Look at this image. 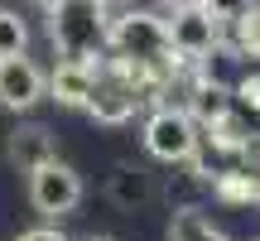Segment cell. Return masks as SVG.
<instances>
[{
	"label": "cell",
	"mask_w": 260,
	"mask_h": 241,
	"mask_svg": "<svg viewBox=\"0 0 260 241\" xmlns=\"http://www.w3.org/2000/svg\"><path fill=\"white\" fill-rule=\"evenodd\" d=\"M140 106H145V97H140L121 73L102 68V77H96V92H92V102H87V116H92L96 126H125V120L135 116Z\"/></svg>",
	"instance_id": "obj_6"
},
{
	"label": "cell",
	"mask_w": 260,
	"mask_h": 241,
	"mask_svg": "<svg viewBox=\"0 0 260 241\" xmlns=\"http://www.w3.org/2000/svg\"><path fill=\"white\" fill-rule=\"evenodd\" d=\"M203 10L217 19V24H236V19H246L255 10V0H203Z\"/></svg>",
	"instance_id": "obj_15"
},
{
	"label": "cell",
	"mask_w": 260,
	"mask_h": 241,
	"mask_svg": "<svg viewBox=\"0 0 260 241\" xmlns=\"http://www.w3.org/2000/svg\"><path fill=\"white\" fill-rule=\"evenodd\" d=\"M58 159V140L48 126H39V120H24V126H15L5 135V164L19 169V174H39L44 164H53Z\"/></svg>",
	"instance_id": "obj_5"
},
{
	"label": "cell",
	"mask_w": 260,
	"mask_h": 241,
	"mask_svg": "<svg viewBox=\"0 0 260 241\" xmlns=\"http://www.w3.org/2000/svg\"><path fill=\"white\" fill-rule=\"evenodd\" d=\"M232 29H236V53L241 58H260V5L246 19H236Z\"/></svg>",
	"instance_id": "obj_14"
},
{
	"label": "cell",
	"mask_w": 260,
	"mask_h": 241,
	"mask_svg": "<svg viewBox=\"0 0 260 241\" xmlns=\"http://www.w3.org/2000/svg\"><path fill=\"white\" fill-rule=\"evenodd\" d=\"M169 39H174V53L183 58V63H203V58H212L217 48H222V24H217L203 5L198 10H178V15L169 19Z\"/></svg>",
	"instance_id": "obj_4"
},
{
	"label": "cell",
	"mask_w": 260,
	"mask_h": 241,
	"mask_svg": "<svg viewBox=\"0 0 260 241\" xmlns=\"http://www.w3.org/2000/svg\"><path fill=\"white\" fill-rule=\"evenodd\" d=\"M34 5H44V10H53V5H58V0H34Z\"/></svg>",
	"instance_id": "obj_19"
},
{
	"label": "cell",
	"mask_w": 260,
	"mask_h": 241,
	"mask_svg": "<svg viewBox=\"0 0 260 241\" xmlns=\"http://www.w3.org/2000/svg\"><path fill=\"white\" fill-rule=\"evenodd\" d=\"M96 77H102V63H68V58H58V68L48 73V97L58 106H68V111H87V102L96 92Z\"/></svg>",
	"instance_id": "obj_8"
},
{
	"label": "cell",
	"mask_w": 260,
	"mask_h": 241,
	"mask_svg": "<svg viewBox=\"0 0 260 241\" xmlns=\"http://www.w3.org/2000/svg\"><path fill=\"white\" fill-rule=\"evenodd\" d=\"M15 241H68L58 227H29V232H19Z\"/></svg>",
	"instance_id": "obj_16"
},
{
	"label": "cell",
	"mask_w": 260,
	"mask_h": 241,
	"mask_svg": "<svg viewBox=\"0 0 260 241\" xmlns=\"http://www.w3.org/2000/svg\"><path fill=\"white\" fill-rule=\"evenodd\" d=\"M159 5H164L169 15H178V10H198V5H203V0H159Z\"/></svg>",
	"instance_id": "obj_18"
},
{
	"label": "cell",
	"mask_w": 260,
	"mask_h": 241,
	"mask_svg": "<svg viewBox=\"0 0 260 241\" xmlns=\"http://www.w3.org/2000/svg\"><path fill=\"white\" fill-rule=\"evenodd\" d=\"M29 203H34V213L44 217V222L68 217L82 203V174H77L73 164H63V159L44 164L39 174H29Z\"/></svg>",
	"instance_id": "obj_3"
},
{
	"label": "cell",
	"mask_w": 260,
	"mask_h": 241,
	"mask_svg": "<svg viewBox=\"0 0 260 241\" xmlns=\"http://www.w3.org/2000/svg\"><path fill=\"white\" fill-rule=\"evenodd\" d=\"M169 241H232L203 207H178L169 217Z\"/></svg>",
	"instance_id": "obj_12"
},
{
	"label": "cell",
	"mask_w": 260,
	"mask_h": 241,
	"mask_svg": "<svg viewBox=\"0 0 260 241\" xmlns=\"http://www.w3.org/2000/svg\"><path fill=\"white\" fill-rule=\"evenodd\" d=\"M106 198H111L121 213H140V207H149L159 198V184L149 169L140 164H116L111 174H106Z\"/></svg>",
	"instance_id": "obj_9"
},
{
	"label": "cell",
	"mask_w": 260,
	"mask_h": 241,
	"mask_svg": "<svg viewBox=\"0 0 260 241\" xmlns=\"http://www.w3.org/2000/svg\"><path fill=\"white\" fill-rule=\"evenodd\" d=\"M236 97H246L251 106H260V77H241V82H236Z\"/></svg>",
	"instance_id": "obj_17"
},
{
	"label": "cell",
	"mask_w": 260,
	"mask_h": 241,
	"mask_svg": "<svg viewBox=\"0 0 260 241\" xmlns=\"http://www.w3.org/2000/svg\"><path fill=\"white\" fill-rule=\"evenodd\" d=\"M48 39L68 63H96L111 48V15L102 0H58L48 10Z\"/></svg>",
	"instance_id": "obj_1"
},
{
	"label": "cell",
	"mask_w": 260,
	"mask_h": 241,
	"mask_svg": "<svg viewBox=\"0 0 260 241\" xmlns=\"http://www.w3.org/2000/svg\"><path fill=\"white\" fill-rule=\"evenodd\" d=\"M232 106H236V92L222 87V82L198 77V82L188 87V116H193L203 130H217L222 120H232Z\"/></svg>",
	"instance_id": "obj_10"
},
{
	"label": "cell",
	"mask_w": 260,
	"mask_h": 241,
	"mask_svg": "<svg viewBox=\"0 0 260 241\" xmlns=\"http://www.w3.org/2000/svg\"><path fill=\"white\" fill-rule=\"evenodd\" d=\"M44 97H48V77H44V68H39L29 53L0 63V106L29 111V106H39Z\"/></svg>",
	"instance_id": "obj_7"
},
{
	"label": "cell",
	"mask_w": 260,
	"mask_h": 241,
	"mask_svg": "<svg viewBox=\"0 0 260 241\" xmlns=\"http://www.w3.org/2000/svg\"><path fill=\"white\" fill-rule=\"evenodd\" d=\"M82 241H116V236H82Z\"/></svg>",
	"instance_id": "obj_20"
},
{
	"label": "cell",
	"mask_w": 260,
	"mask_h": 241,
	"mask_svg": "<svg viewBox=\"0 0 260 241\" xmlns=\"http://www.w3.org/2000/svg\"><path fill=\"white\" fill-rule=\"evenodd\" d=\"M102 5H121V0H102Z\"/></svg>",
	"instance_id": "obj_21"
},
{
	"label": "cell",
	"mask_w": 260,
	"mask_h": 241,
	"mask_svg": "<svg viewBox=\"0 0 260 241\" xmlns=\"http://www.w3.org/2000/svg\"><path fill=\"white\" fill-rule=\"evenodd\" d=\"M212 193L222 203H236V207H255L260 203V169H226V174L212 178Z\"/></svg>",
	"instance_id": "obj_11"
},
{
	"label": "cell",
	"mask_w": 260,
	"mask_h": 241,
	"mask_svg": "<svg viewBox=\"0 0 260 241\" xmlns=\"http://www.w3.org/2000/svg\"><path fill=\"white\" fill-rule=\"evenodd\" d=\"M255 241H260V236H255Z\"/></svg>",
	"instance_id": "obj_22"
},
{
	"label": "cell",
	"mask_w": 260,
	"mask_h": 241,
	"mask_svg": "<svg viewBox=\"0 0 260 241\" xmlns=\"http://www.w3.org/2000/svg\"><path fill=\"white\" fill-rule=\"evenodd\" d=\"M145 149L164 164H198L203 126L188 116V106H154L145 116Z\"/></svg>",
	"instance_id": "obj_2"
},
{
	"label": "cell",
	"mask_w": 260,
	"mask_h": 241,
	"mask_svg": "<svg viewBox=\"0 0 260 241\" xmlns=\"http://www.w3.org/2000/svg\"><path fill=\"white\" fill-rule=\"evenodd\" d=\"M24 48H29V24L15 10L0 5V63H5V58H24Z\"/></svg>",
	"instance_id": "obj_13"
}]
</instances>
